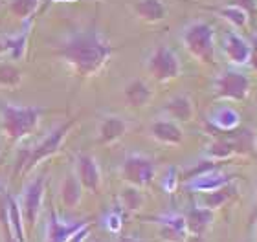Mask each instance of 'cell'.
<instances>
[{
  "label": "cell",
  "instance_id": "d4e9b609",
  "mask_svg": "<svg viewBox=\"0 0 257 242\" xmlns=\"http://www.w3.org/2000/svg\"><path fill=\"white\" fill-rule=\"evenodd\" d=\"M222 15L226 19H230L235 26H244V22H246V15H244V11L239 8V6H233V8H226L222 10Z\"/></svg>",
  "mask_w": 257,
  "mask_h": 242
},
{
  "label": "cell",
  "instance_id": "30bf717a",
  "mask_svg": "<svg viewBox=\"0 0 257 242\" xmlns=\"http://www.w3.org/2000/svg\"><path fill=\"white\" fill-rule=\"evenodd\" d=\"M86 226L85 222H74V224H63L61 220L55 218V213H52L48 224V237L46 242H68V238L75 231H79L81 227Z\"/></svg>",
  "mask_w": 257,
  "mask_h": 242
},
{
  "label": "cell",
  "instance_id": "4dcf8cb0",
  "mask_svg": "<svg viewBox=\"0 0 257 242\" xmlns=\"http://www.w3.org/2000/svg\"><path fill=\"white\" fill-rule=\"evenodd\" d=\"M250 63H252L253 70L257 72V39H255V44H253V50H252V54H250Z\"/></svg>",
  "mask_w": 257,
  "mask_h": 242
},
{
  "label": "cell",
  "instance_id": "1f68e13d",
  "mask_svg": "<svg viewBox=\"0 0 257 242\" xmlns=\"http://www.w3.org/2000/svg\"><path fill=\"white\" fill-rule=\"evenodd\" d=\"M186 242H206V238L202 235H193V237L186 238Z\"/></svg>",
  "mask_w": 257,
  "mask_h": 242
},
{
  "label": "cell",
  "instance_id": "f546056e",
  "mask_svg": "<svg viewBox=\"0 0 257 242\" xmlns=\"http://www.w3.org/2000/svg\"><path fill=\"white\" fill-rule=\"evenodd\" d=\"M239 2V8H244L248 11H255V4H253V0H237Z\"/></svg>",
  "mask_w": 257,
  "mask_h": 242
},
{
  "label": "cell",
  "instance_id": "f1b7e54d",
  "mask_svg": "<svg viewBox=\"0 0 257 242\" xmlns=\"http://www.w3.org/2000/svg\"><path fill=\"white\" fill-rule=\"evenodd\" d=\"M107 227L110 229L112 233H116L121 227V218L118 215H110L108 216V222H107Z\"/></svg>",
  "mask_w": 257,
  "mask_h": 242
},
{
  "label": "cell",
  "instance_id": "ffe728a7",
  "mask_svg": "<svg viewBox=\"0 0 257 242\" xmlns=\"http://www.w3.org/2000/svg\"><path fill=\"white\" fill-rule=\"evenodd\" d=\"M81 200V185L77 178L68 176L63 183V202L68 207H75Z\"/></svg>",
  "mask_w": 257,
  "mask_h": 242
},
{
  "label": "cell",
  "instance_id": "603a6c76",
  "mask_svg": "<svg viewBox=\"0 0 257 242\" xmlns=\"http://www.w3.org/2000/svg\"><path fill=\"white\" fill-rule=\"evenodd\" d=\"M231 196V189L230 187H220L217 191H211L208 193V198H206V205H208V209H215V207H220V205L224 204L226 200Z\"/></svg>",
  "mask_w": 257,
  "mask_h": 242
},
{
  "label": "cell",
  "instance_id": "ba28073f",
  "mask_svg": "<svg viewBox=\"0 0 257 242\" xmlns=\"http://www.w3.org/2000/svg\"><path fill=\"white\" fill-rule=\"evenodd\" d=\"M43 191H44V178H37L35 182L28 185L24 193V204H22V220L26 226H35L41 211V202H43Z\"/></svg>",
  "mask_w": 257,
  "mask_h": 242
},
{
  "label": "cell",
  "instance_id": "ac0fdd59",
  "mask_svg": "<svg viewBox=\"0 0 257 242\" xmlns=\"http://www.w3.org/2000/svg\"><path fill=\"white\" fill-rule=\"evenodd\" d=\"M228 183V176H215V174H204V176H198L197 182H193L189 187L197 189V191H204V193H211V191H217V189L224 187Z\"/></svg>",
  "mask_w": 257,
  "mask_h": 242
},
{
  "label": "cell",
  "instance_id": "cb8c5ba5",
  "mask_svg": "<svg viewBox=\"0 0 257 242\" xmlns=\"http://www.w3.org/2000/svg\"><path fill=\"white\" fill-rule=\"evenodd\" d=\"M121 200H123L125 207H127V209H131V211L140 209V207H142V204H144V196L140 194V191L136 187L125 189L123 194H121Z\"/></svg>",
  "mask_w": 257,
  "mask_h": 242
},
{
  "label": "cell",
  "instance_id": "44dd1931",
  "mask_svg": "<svg viewBox=\"0 0 257 242\" xmlns=\"http://www.w3.org/2000/svg\"><path fill=\"white\" fill-rule=\"evenodd\" d=\"M136 10H138V13L144 19H147V21H160L162 17H164V13H166V10H164V6L158 2V0H142L138 6H136Z\"/></svg>",
  "mask_w": 257,
  "mask_h": 242
},
{
  "label": "cell",
  "instance_id": "277c9868",
  "mask_svg": "<svg viewBox=\"0 0 257 242\" xmlns=\"http://www.w3.org/2000/svg\"><path fill=\"white\" fill-rule=\"evenodd\" d=\"M72 125H74V121H68V123L61 125L59 129L54 130L35 151L30 152V154H22V156L19 158V169H30V167L35 165L39 160H43V158L50 156L52 152L57 151L61 145V141L64 140V136H66V132H68V129Z\"/></svg>",
  "mask_w": 257,
  "mask_h": 242
},
{
  "label": "cell",
  "instance_id": "7402d4cb",
  "mask_svg": "<svg viewBox=\"0 0 257 242\" xmlns=\"http://www.w3.org/2000/svg\"><path fill=\"white\" fill-rule=\"evenodd\" d=\"M215 123L219 125L220 129L224 130H231L235 129L237 125H239V114L235 110H231V108H220L219 112L215 114Z\"/></svg>",
  "mask_w": 257,
  "mask_h": 242
},
{
  "label": "cell",
  "instance_id": "7a4b0ae2",
  "mask_svg": "<svg viewBox=\"0 0 257 242\" xmlns=\"http://www.w3.org/2000/svg\"><path fill=\"white\" fill-rule=\"evenodd\" d=\"M39 121L37 108L6 107L4 108V129L11 138H22L30 134Z\"/></svg>",
  "mask_w": 257,
  "mask_h": 242
},
{
  "label": "cell",
  "instance_id": "3957f363",
  "mask_svg": "<svg viewBox=\"0 0 257 242\" xmlns=\"http://www.w3.org/2000/svg\"><path fill=\"white\" fill-rule=\"evenodd\" d=\"M189 52L204 63H213V32L208 24H193L184 35Z\"/></svg>",
  "mask_w": 257,
  "mask_h": 242
},
{
  "label": "cell",
  "instance_id": "484cf974",
  "mask_svg": "<svg viewBox=\"0 0 257 242\" xmlns=\"http://www.w3.org/2000/svg\"><path fill=\"white\" fill-rule=\"evenodd\" d=\"M21 81L19 76V70L13 68V66H2L0 68V83L2 85H17Z\"/></svg>",
  "mask_w": 257,
  "mask_h": 242
},
{
  "label": "cell",
  "instance_id": "836d02e7",
  "mask_svg": "<svg viewBox=\"0 0 257 242\" xmlns=\"http://www.w3.org/2000/svg\"><path fill=\"white\" fill-rule=\"evenodd\" d=\"M6 242H17V240H15V237L11 235V231H8V238H6Z\"/></svg>",
  "mask_w": 257,
  "mask_h": 242
},
{
  "label": "cell",
  "instance_id": "d6a6232c",
  "mask_svg": "<svg viewBox=\"0 0 257 242\" xmlns=\"http://www.w3.org/2000/svg\"><path fill=\"white\" fill-rule=\"evenodd\" d=\"M118 242H142L140 238H136V237H121Z\"/></svg>",
  "mask_w": 257,
  "mask_h": 242
},
{
  "label": "cell",
  "instance_id": "8992f818",
  "mask_svg": "<svg viewBox=\"0 0 257 242\" xmlns=\"http://www.w3.org/2000/svg\"><path fill=\"white\" fill-rule=\"evenodd\" d=\"M250 90V79L241 72H226L217 83V96L228 99H244Z\"/></svg>",
  "mask_w": 257,
  "mask_h": 242
},
{
  "label": "cell",
  "instance_id": "7c38bea8",
  "mask_svg": "<svg viewBox=\"0 0 257 242\" xmlns=\"http://www.w3.org/2000/svg\"><path fill=\"white\" fill-rule=\"evenodd\" d=\"M79 180L86 189L90 191H97L99 189V169L94 158L90 156H81L79 158Z\"/></svg>",
  "mask_w": 257,
  "mask_h": 242
},
{
  "label": "cell",
  "instance_id": "9a60e30c",
  "mask_svg": "<svg viewBox=\"0 0 257 242\" xmlns=\"http://www.w3.org/2000/svg\"><path fill=\"white\" fill-rule=\"evenodd\" d=\"M127 130V123H125L121 118H107L101 123V129H99V134H101V140L105 143L108 141H114L121 138Z\"/></svg>",
  "mask_w": 257,
  "mask_h": 242
},
{
  "label": "cell",
  "instance_id": "5b68a950",
  "mask_svg": "<svg viewBox=\"0 0 257 242\" xmlns=\"http://www.w3.org/2000/svg\"><path fill=\"white\" fill-rule=\"evenodd\" d=\"M123 178L133 183L134 187H144L155 178V163L140 154L128 156L123 163Z\"/></svg>",
  "mask_w": 257,
  "mask_h": 242
},
{
  "label": "cell",
  "instance_id": "d6986e66",
  "mask_svg": "<svg viewBox=\"0 0 257 242\" xmlns=\"http://www.w3.org/2000/svg\"><path fill=\"white\" fill-rule=\"evenodd\" d=\"M10 211V226H11V235L15 237L17 242H24V222H22V213L19 209L15 200H10L8 205Z\"/></svg>",
  "mask_w": 257,
  "mask_h": 242
},
{
  "label": "cell",
  "instance_id": "9c48e42d",
  "mask_svg": "<svg viewBox=\"0 0 257 242\" xmlns=\"http://www.w3.org/2000/svg\"><path fill=\"white\" fill-rule=\"evenodd\" d=\"M162 238L167 242H186L188 238V226L184 216H167L162 218Z\"/></svg>",
  "mask_w": 257,
  "mask_h": 242
},
{
  "label": "cell",
  "instance_id": "5bb4252c",
  "mask_svg": "<svg viewBox=\"0 0 257 242\" xmlns=\"http://www.w3.org/2000/svg\"><path fill=\"white\" fill-rule=\"evenodd\" d=\"M151 134L156 140L164 141V143H180L182 140V130L171 121H156L151 127Z\"/></svg>",
  "mask_w": 257,
  "mask_h": 242
},
{
  "label": "cell",
  "instance_id": "83f0119b",
  "mask_svg": "<svg viewBox=\"0 0 257 242\" xmlns=\"http://www.w3.org/2000/svg\"><path fill=\"white\" fill-rule=\"evenodd\" d=\"M88 231H90V229H88V226H83L79 231H75L74 235L68 238V242H83L86 238V235H88Z\"/></svg>",
  "mask_w": 257,
  "mask_h": 242
},
{
  "label": "cell",
  "instance_id": "8fae6325",
  "mask_svg": "<svg viewBox=\"0 0 257 242\" xmlns=\"http://www.w3.org/2000/svg\"><path fill=\"white\" fill-rule=\"evenodd\" d=\"M211 220H213L211 209H208V207H195V209L189 211L188 216H186L188 233H191V235H202L209 227Z\"/></svg>",
  "mask_w": 257,
  "mask_h": 242
},
{
  "label": "cell",
  "instance_id": "4316f807",
  "mask_svg": "<svg viewBox=\"0 0 257 242\" xmlns=\"http://www.w3.org/2000/svg\"><path fill=\"white\" fill-rule=\"evenodd\" d=\"M35 2H37V0H15V2H13V11H15L17 15L24 17L35 8Z\"/></svg>",
  "mask_w": 257,
  "mask_h": 242
},
{
  "label": "cell",
  "instance_id": "e0dca14e",
  "mask_svg": "<svg viewBox=\"0 0 257 242\" xmlns=\"http://www.w3.org/2000/svg\"><path fill=\"white\" fill-rule=\"evenodd\" d=\"M167 112L171 114L173 118L180 119V121H188L189 118H191L193 114V107H191V101H189L188 97H175V99H171V101L167 103Z\"/></svg>",
  "mask_w": 257,
  "mask_h": 242
},
{
  "label": "cell",
  "instance_id": "52a82bcc",
  "mask_svg": "<svg viewBox=\"0 0 257 242\" xmlns=\"http://www.w3.org/2000/svg\"><path fill=\"white\" fill-rule=\"evenodd\" d=\"M149 72L158 81H167L177 77L178 72H180V65H178L177 55L173 54L171 50L158 48L149 61Z\"/></svg>",
  "mask_w": 257,
  "mask_h": 242
},
{
  "label": "cell",
  "instance_id": "4fadbf2b",
  "mask_svg": "<svg viewBox=\"0 0 257 242\" xmlns=\"http://www.w3.org/2000/svg\"><path fill=\"white\" fill-rule=\"evenodd\" d=\"M226 54L233 63L237 65H244L250 61V54H252V48L248 46L241 37L237 35H228V41H226Z\"/></svg>",
  "mask_w": 257,
  "mask_h": 242
},
{
  "label": "cell",
  "instance_id": "6da1fadb",
  "mask_svg": "<svg viewBox=\"0 0 257 242\" xmlns=\"http://www.w3.org/2000/svg\"><path fill=\"white\" fill-rule=\"evenodd\" d=\"M64 55L83 74L96 72L108 57V48L96 37H79L64 48Z\"/></svg>",
  "mask_w": 257,
  "mask_h": 242
},
{
  "label": "cell",
  "instance_id": "2e32d148",
  "mask_svg": "<svg viewBox=\"0 0 257 242\" xmlns=\"http://www.w3.org/2000/svg\"><path fill=\"white\" fill-rule=\"evenodd\" d=\"M125 97L133 107H144L145 103L151 99V90L147 88L145 83L142 81H133L131 85L125 88Z\"/></svg>",
  "mask_w": 257,
  "mask_h": 242
}]
</instances>
